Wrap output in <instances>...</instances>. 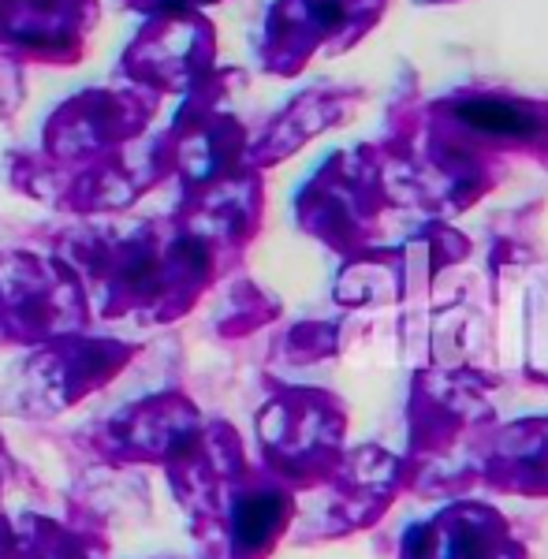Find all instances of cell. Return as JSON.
Returning <instances> with one entry per match:
<instances>
[{"label": "cell", "instance_id": "cell-2", "mask_svg": "<svg viewBox=\"0 0 548 559\" xmlns=\"http://www.w3.org/2000/svg\"><path fill=\"white\" fill-rule=\"evenodd\" d=\"M281 500L276 496H254L239 508V540L242 545H258L273 534V526L281 522Z\"/></svg>", "mask_w": 548, "mask_h": 559}, {"label": "cell", "instance_id": "cell-1", "mask_svg": "<svg viewBox=\"0 0 548 559\" xmlns=\"http://www.w3.org/2000/svg\"><path fill=\"white\" fill-rule=\"evenodd\" d=\"M455 116H460V123H466L470 131L497 134V139H529V134L541 131L534 116L504 102H463L455 108Z\"/></svg>", "mask_w": 548, "mask_h": 559}]
</instances>
